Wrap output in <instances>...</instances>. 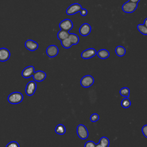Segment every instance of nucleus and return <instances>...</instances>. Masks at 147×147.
Instances as JSON below:
<instances>
[{"label": "nucleus", "mask_w": 147, "mask_h": 147, "mask_svg": "<svg viewBox=\"0 0 147 147\" xmlns=\"http://www.w3.org/2000/svg\"><path fill=\"white\" fill-rule=\"evenodd\" d=\"M24 99L23 95L18 91L13 92L7 96L8 102L13 105H16L21 103Z\"/></svg>", "instance_id": "obj_1"}, {"label": "nucleus", "mask_w": 147, "mask_h": 147, "mask_svg": "<svg viewBox=\"0 0 147 147\" xmlns=\"http://www.w3.org/2000/svg\"><path fill=\"white\" fill-rule=\"evenodd\" d=\"M78 137L82 140H85L88 137V131L86 127L83 124H79L76 128Z\"/></svg>", "instance_id": "obj_2"}, {"label": "nucleus", "mask_w": 147, "mask_h": 147, "mask_svg": "<svg viewBox=\"0 0 147 147\" xmlns=\"http://www.w3.org/2000/svg\"><path fill=\"white\" fill-rule=\"evenodd\" d=\"M138 5L136 3L128 1L125 2L122 7V10L126 13H131L134 12L137 8Z\"/></svg>", "instance_id": "obj_3"}, {"label": "nucleus", "mask_w": 147, "mask_h": 147, "mask_svg": "<svg viewBox=\"0 0 147 147\" xmlns=\"http://www.w3.org/2000/svg\"><path fill=\"white\" fill-rule=\"evenodd\" d=\"M94 82V78L90 75H87L83 76L80 80V84L82 87L84 88H88L91 87Z\"/></svg>", "instance_id": "obj_4"}, {"label": "nucleus", "mask_w": 147, "mask_h": 147, "mask_svg": "<svg viewBox=\"0 0 147 147\" xmlns=\"http://www.w3.org/2000/svg\"><path fill=\"white\" fill-rule=\"evenodd\" d=\"M82 6L78 3H74L70 5L66 10V13L68 15L72 16L78 12H80L82 10Z\"/></svg>", "instance_id": "obj_5"}, {"label": "nucleus", "mask_w": 147, "mask_h": 147, "mask_svg": "<svg viewBox=\"0 0 147 147\" xmlns=\"http://www.w3.org/2000/svg\"><path fill=\"white\" fill-rule=\"evenodd\" d=\"M59 27L61 30L69 32L73 28L72 21L69 19L63 20L60 22Z\"/></svg>", "instance_id": "obj_6"}, {"label": "nucleus", "mask_w": 147, "mask_h": 147, "mask_svg": "<svg viewBox=\"0 0 147 147\" xmlns=\"http://www.w3.org/2000/svg\"><path fill=\"white\" fill-rule=\"evenodd\" d=\"M37 85L34 81H30L26 84L25 88V93L28 96H32L36 90Z\"/></svg>", "instance_id": "obj_7"}, {"label": "nucleus", "mask_w": 147, "mask_h": 147, "mask_svg": "<svg viewBox=\"0 0 147 147\" xmlns=\"http://www.w3.org/2000/svg\"><path fill=\"white\" fill-rule=\"evenodd\" d=\"M96 55V51L94 48H90L83 51L81 53V57L83 59H88Z\"/></svg>", "instance_id": "obj_8"}, {"label": "nucleus", "mask_w": 147, "mask_h": 147, "mask_svg": "<svg viewBox=\"0 0 147 147\" xmlns=\"http://www.w3.org/2000/svg\"><path fill=\"white\" fill-rule=\"evenodd\" d=\"M91 31V26L90 24L87 23H84L82 24L79 29V32L80 34L82 36H88Z\"/></svg>", "instance_id": "obj_9"}, {"label": "nucleus", "mask_w": 147, "mask_h": 147, "mask_svg": "<svg viewBox=\"0 0 147 147\" xmlns=\"http://www.w3.org/2000/svg\"><path fill=\"white\" fill-rule=\"evenodd\" d=\"M46 53L49 57H54L59 53V48L55 45H51L47 48Z\"/></svg>", "instance_id": "obj_10"}, {"label": "nucleus", "mask_w": 147, "mask_h": 147, "mask_svg": "<svg viewBox=\"0 0 147 147\" xmlns=\"http://www.w3.org/2000/svg\"><path fill=\"white\" fill-rule=\"evenodd\" d=\"M34 72V67L32 65H30V66L26 67L22 70L21 72V75L23 78L27 79L32 76Z\"/></svg>", "instance_id": "obj_11"}, {"label": "nucleus", "mask_w": 147, "mask_h": 147, "mask_svg": "<svg viewBox=\"0 0 147 147\" xmlns=\"http://www.w3.org/2000/svg\"><path fill=\"white\" fill-rule=\"evenodd\" d=\"M25 48L30 51H34L38 47V44L32 40H28L25 42Z\"/></svg>", "instance_id": "obj_12"}, {"label": "nucleus", "mask_w": 147, "mask_h": 147, "mask_svg": "<svg viewBox=\"0 0 147 147\" xmlns=\"http://www.w3.org/2000/svg\"><path fill=\"white\" fill-rule=\"evenodd\" d=\"M47 76V74L45 72L42 71H37L36 72H34L32 77L34 81L36 82H42L43 81Z\"/></svg>", "instance_id": "obj_13"}, {"label": "nucleus", "mask_w": 147, "mask_h": 147, "mask_svg": "<svg viewBox=\"0 0 147 147\" xmlns=\"http://www.w3.org/2000/svg\"><path fill=\"white\" fill-rule=\"evenodd\" d=\"M10 52L7 49L5 48H0V61H6L10 58Z\"/></svg>", "instance_id": "obj_14"}, {"label": "nucleus", "mask_w": 147, "mask_h": 147, "mask_svg": "<svg viewBox=\"0 0 147 147\" xmlns=\"http://www.w3.org/2000/svg\"><path fill=\"white\" fill-rule=\"evenodd\" d=\"M97 56L101 59H106L110 56L109 52L106 49H101L96 52Z\"/></svg>", "instance_id": "obj_15"}, {"label": "nucleus", "mask_w": 147, "mask_h": 147, "mask_svg": "<svg viewBox=\"0 0 147 147\" xmlns=\"http://www.w3.org/2000/svg\"><path fill=\"white\" fill-rule=\"evenodd\" d=\"M69 33L68 32L63 30H60L57 33V38L60 41H61L67 38L69 36Z\"/></svg>", "instance_id": "obj_16"}, {"label": "nucleus", "mask_w": 147, "mask_h": 147, "mask_svg": "<svg viewBox=\"0 0 147 147\" xmlns=\"http://www.w3.org/2000/svg\"><path fill=\"white\" fill-rule=\"evenodd\" d=\"M72 45H76L77 44L79 41V36L75 33H69V36L68 37Z\"/></svg>", "instance_id": "obj_17"}, {"label": "nucleus", "mask_w": 147, "mask_h": 147, "mask_svg": "<svg viewBox=\"0 0 147 147\" xmlns=\"http://www.w3.org/2000/svg\"><path fill=\"white\" fill-rule=\"evenodd\" d=\"M115 52L117 56L119 57H122L125 55L126 53V49L123 47L119 45L116 47Z\"/></svg>", "instance_id": "obj_18"}, {"label": "nucleus", "mask_w": 147, "mask_h": 147, "mask_svg": "<svg viewBox=\"0 0 147 147\" xmlns=\"http://www.w3.org/2000/svg\"><path fill=\"white\" fill-rule=\"evenodd\" d=\"M65 127L63 124L57 125L55 128V132L60 135H63L65 133Z\"/></svg>", "instance_id": "obj_19"}, {"label": "nucleus", "mask_w": 147, "mask_h": 147, "mask_svg": "<svg viewBox=\"0 0 147 147\" xmlns=\"http://www.w3.org/2000/svg\"><path fill=\"white\" fill-rule=\"evenodd\" d=\"M130 90L129 88L125 87L122 88L119 91V94L121 96L125 98H129L130 95Z\"/></svg>", "instance_id": "obj_20"}, {"label": "nucleus", "mask_w": 147, "mask_h": 147, "mask_svg": "<svg viewBox=\"0 0 147 147\" xmlns=\"http://www.w3.org/2000/svg\"><path fill=\"white\" fill-rule=\"evenodd\" d=\"M99 143L105 147H109L110 145V141L108 138L106 137H102L99 140Z\"/></svg>", "instance_id": "obj_21"}, {"label": "nucleus", "mask_w": 147, "mask_h": 147, "mask_svg": "<svg viewBox=\"0 0 147 147\" xmlns=\"http://www.w3.org/2000/svg\"><path fill=\"white\" fill-rule=\"evenodd\" d=\"M61 44L62 45V46L66 49L69 48L70 47H71L72 46V44L71 43V42L70 41V40H69L68 38L64 39L63 40L61 41Z\"/></svg>", "instance_id": "obj_22"}, {"label": "nucleus", "mask_w": 147, "mask_h": 147, "mask_svg": "<svg viewBox=\"0 0 147 147\" xmlns=\"http://www.w3.org/2000/svg\"><path fill=\"white\" fill-rule=\"evenodd\" d=\"M130 105H131V102L128 98H125L122 100L121 106L123 108L127 109V108L129 107L130 106Z\"/></svg>", "instance_id": "obj_23"}, {"label": "nucleus", "mask_w": 147, "mask_h": 147, "mask_svg": "<svg viewBox=\"0 0 147 147\" xmlns=\"http://www.w3.org/2000/svg\"><path fill=\"white\" fill-rule=\"evenodd\" d=\"M138 31L144 35H147V28L143 24H138L137 26Z\"/></svg>", "instance_id": "obj_24"}, {"label": "nucleus", "mask_w": 147, "mask_h": 147, "mask_svg": "<svg viewBox=\"0 0 147 147\" xmlns=\"http://www.w3.org/2000/svg\"><path fill=\"white\" fill-rule=\"evenodd\" d=\"M90 121L92 122H95L99 119V115L96 113H94L90 116Z\"/></svg>", "instance_id": "obj_25"}, {"label": "nucleus", "mask_w": 147, "mask_h": 147, "mask_svg": "<svg viewBox=\"0 0 147 147\" xmlns=\"http://www.w3.org/2000/svg\"><path fill=\"white\" fill-rule=\"evenodd\" d=\"M6 147H20V145L16 141H11L6 145Z\"/></svg>", "instance_id": "obj_26"}, {"label": "nucleus", "mask_w": 147, "mask_h": 147, "mask_svg": "<svg viewBox=\"0 0 147 147\" xmlns=\"http://www.w3.org/2000/svg\"><path fill=\"white\" fill-rule=\"evenodd\" d=\"M96 144L92 141H87L84 144V147H95Z\"/></svg>", "instance_id": "obj_27"}, {"label": "nucleus", "mask_w": 147, "mask_h": 147, "mask_svg": "<svg viewBox=\"0 0 147 147\" xmlns=\"http://www.w3.org/2000/svg\"><path fill=\"white\" fill-rule=\"evenodd\" d=\"M142 132L143 135L147 138V125H144L142 128Z\"/></svg>", "instance_id": "obj_28"}, {"label": "nucleus", "mask_w": 147, "mask_h": 147, "mask_svg": "<svg viewBox=\"0 0 147 147\" xmlns=\"http://www.w3.org/2000/svg\"><path fill=\"white\" fill-rule=\"evenodd\" d=\"M80 13L81 16H86L87 14V10L86 9H82V10L80 11Z\"/></svg>", "instance_id": "obj_29"}, {"label": "nucleus", "mask_w": 147, "mask_h": 147, "mask_svg": "<svg viewBox=\"0 0 147 147\" xmlns=\"http://www.w3.org/2000/svg\"><path fill=\"white\" fill-rule=\"evenodd\" d=\"M140 0H129V1H130L131 2H134V3H137Z\"/></svg>", "instance_id": "obj_30"}, {"label": "nucleus", "mask_w": 147, "mask_h": 147, "mask_svg": "<svg viewBox=\"0 0 147 147\" xmlns=\"http://www.w3.org/2000/svg\"><path fill=\"white\" fill-rule=\"evenodd\" d=\"M95 147H105V146H103L102 145H101L100 144H99V143H98L97 144H96V145H95Z\"/></svg>", "instance_id": "obj_31"}, {"label": "nucleus", "mask_w": 147, "mask_h": 147, "mask_svg": "<svg viewBox=\"0 0 147 147\" xmlns=\"http://www.w3.org/2000/svg\"><path fill=\"white\" fill-rule=\"evenodd\" d=\"M144 25L147 28V18H145V20H144Z\"/></svg>", "instance_id": "obj_32"}]
</instances>
